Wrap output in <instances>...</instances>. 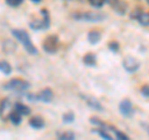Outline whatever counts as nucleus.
Returning <instances> with one entry per match:
<instances>
[{
	"instance_id": "nucleus-1",
	"label": "nucleus",
	"mask_w": 149,
	"mask_h": 140,
	"mask_svg": "<svg viewBox=\"0 0 149 140\" xmlns=\"http://www.w3.org/2000/svg\"><path fill=\"white\" fill-rule=\"evenodd\" d=\"M11 34L14 35V38H15L19 43L24 46V49L29 54H31V55L37 54V49H36V46L32 44L30 35L27 34V31L22 30V29H14V30H11Z\"/></svg>"
},
{
	"instance_id": "nucleus-2",
	"label": "nucleus",
	"mask_w": 149,
	"mask_h": 140,
	"mask_svg": "<svg viewBox=\"0 0 149 140\" xmlns=\"http://www.w3.org/2000/svg\"><path fill=\"white\" fill-rule=\"evenodd\" d=\"M73 19L77 21H86V23H100L106 19V16L101 13L95 11H80L73 14Z\"/></svg>"
},
{
	"instance_id": "nucleus-3",
	"label": "nucleus",
	"mask_w": 149,
	"mask_h": 140,
	"mask_svg": "<svg viewBox=\"0 0 149 140\" xmlns=\"http://www.w3.org/2000/svg\"><path fill=\"white\" fill-rule=\"evenodd\" d=\"M30 88V83L26 80H22V79H11L9 80L5 85H4V89L5 90H10V91H15V93H22L26 91Z\"/></svg>"
},
{
	"instance_id": "nucleus-4",
	"label": "nucleus",
	"mask_w": 149,
	"mask_h": 140,
	"mask_svg": "<svg viewBox=\"0 0 149 140\" xmlns=\"http://www.w3.org/2000/svg\"><path fill=\"white\" fill-rule=\"evenodd\" d=\"M40 14L42 15V19L30 23V26L34 30H44V29H47V28L50 26V15H49V11L46 10V9H42V10L40 11Z\"/></svg>"
},
{
	"instance_id": "nucleus-5",
	"label": "nucleus",
	"mask_w": 149,
	"mask_h": 140,
	"mask_svg": "<svg viewBox=\"0 0 149 140\" xmlns=\"http://www.w3.org/2000/svg\"><path fill=\"white\" fill-rule=\"evenodd\" d=\"M14 111V105L9 99H3L0 101V119L1 120H9L11 113Z\"/></svg>"
},
{
	"instance_id": "nucleus-6",
	"label": "nucleus",
	"mask_w": 149,
	"mask_h": 140,
	"mask_svg": "<svg viewBox=\"0 0 149 140\" xmlns=\"http://www.w3.org/2000/svg\"><path fill=\"white\" fill-rule=\"evenodd\" d=\"M44 50L49 54H54L58 49V38L57 35H49L42 43Z\"/></svg>"
},
{
	"instance_id": "nucleus-7",
	"label": "nucleus",
	"mask_w": 149,
	"mask_h": 140,
	"mask_svg": "<svg viewBox=\"0 0 149 140\" xmlns=\"http://www.w3.org/2000/svg\"><path fill=\"white\" fill-rule=\"evenodd\" d=\"M122 65L127 73H136L137 70L141 68V62L133 57H127L123 60Z\"/></svg>"
},
{
	"instance_id": "nucleus-8",
	"label": "nucleus",
	"mask_w": 149,
	"mask_h": 140,
	"mask_svg": "<svg viewBox=\"0 0 149 140\" xmlns=\"http://www.w3.org/2000/svg\"><path fill=\"white\" fill-rule=\"evenodd\" d=\"M118 109H119V113L122 114L123 116H125V118H129V116H132L133 113H134L132 101H130L129 99H124V100L120 101Z\"/></svg>"
},
{
	"instance_id": "nucleus-9",
	"label": "nucleus",
	"mask_w": 149,
	"mask_h": 140,
	"mask_svg": "<svg viewBox=\"0 0 149 140\" xmlns=\"http://www.w3.org/2000/svg\"><path fill=\"white\" fill-rule=\"evenodd\" d=\"M83 100L87 103V105L90 106L91 109L93 110H97V111H103V105L98 101V99H96L95 96H91V95H82Z\"/></svg>"
},
{
	"instance_id": "nucleus-10",
	"label": "nucleus",
	"mask_w": 149,
	"mask_h": 140,
	"mask_svg": "<svg viewBox=\"0 0 149 140\" xmlns=\"http://www.w3.org/2000/svg\"><path fill=\"white\" fill-rule=\"evenodd\" d=\"M54 99V93L50 88L41 90L39 94H36V101H42V103H51Z\"/></svg>"
},
{
	"instance_id": "nucleus-11",
	"label": "nucleus",
	"mask_w": 149,
	"mask_h": 140,
	"mask_svg": "<svg viewBox=\"0 0 149 140\" xmlns=\"http://www.w3.org/2000/svg\"><path fill=\"white\" fill-rule=\"evenodd\" d=\"M101 39H102V34H101V31H98V30H91V31L87 34V40H88V43L92 44V45L98 44L100 41H101Z\"/></svg>"
},
{
	"instance_id": "nucleus-12",
	"label": "nucleus",
	"mask_w": 149,
	"mask_h": 140,
	"mask_svg": "<svg viewBox=\"0 0 149 140\" xmlns=\"http://www.w3.org/2000/svg\"><path fill=\"white\" fill-rule=\"evenodd\" d=\"M29 124H30V127L31 128H34V129H42L45 127V121L44 119L41 118V116H32V118L30 119L29 121Z\"/></svg>"
},
{
	"instance_id": "nucleus-13",
	"label": "nucleus",
	"mask_w": 149,
	"mask_h": 140,
	"mask_svg": "<svg viewBox=\"0 0 149 140\" xmlns=\"http://www.w3.org/2000/svg\"><path fill=\"white\" fill-rule=\"evenodd\" d=\"M14 110L15 111H17L20 115H29L30 113H31V110H30V108L29 106H26L25 104H22V103H16L15 105H14Z\"/></svg>"
},
{
	"instance_id": "nucleus-14",
	"label": "nucleus",
	"mask_w": 149,
	"mask_h": 140,
	"mask_svg": "<svg viewBox=\"0 0 149 140\" xmlns=\"http://www.w3.org/2000/svg\"><path fill=\"white\" fill-rule=\"evenodd\" d=\"M83 64L87 65V66H96L97 65V57L92 53H87L85 57H83Z\"/></svg>"
},
{
	"instance_id": "nucleus-15",
	"label": "nucleus",
	"mask_w": 149,
	"mask_h": 140,
	"mask_svg": "<svg viewBox=\"0 0 149 140\" xmlns=\"http://www.w3.org/2000/svg\"><path fill=\"white\" fill-rule=\"evenodd\" d=\"M93 133H97L101 138H103L106 140H113L112 135L108 133V129H106V127H103V128H97L96 130H93Z\"/></svg>"
},
{
	"instance_id": "nucleus-16",
	"label": "nucleus",
	"mask_w": 149,
	"mask_h": 140,
	"mask_svg": "<svg viewBox=\"0 0 149 140\" xmlns=\"http://www.w3.org/2000/svg\"><path fill=\"white\" fill-rule=\"evenodd\" d=\"M137 21L143 26H149V13L142 11L139 14V16L137 18Z\"/></svg>"
},
{
	"instance_id": "nucleus-17",
	"label": "nucleus",
	"mask_w": 149,
	"mask_h": 140,
	"mask_svg": "<svg viewBox=\"0 0 149 140\" xmlns=\"http://www.w3.org/2000/svg\"><path fill=\"white\" fill-rule=\"evenodd\" d=\"M21 118H22V115H20L17 111L14 110L13 113H11V115H10V118H9V120H10L14 125H19V124L21 123V120H22Z\"/></svg>"
},
{
	"instance_id": "nucleus-18",
	"label": "nucleus",
	"mask_w": 149,
	"mask_h": 140,
	"mask_svg": "<svg viewBox=\"0 0 149 140\" xmlns=\"http://www.w3.org/2000/svg\"><path fill=\"white\" fill-rule=\"evenodd\" d=\"M11 65L9 64L8 62H0V71L3 74H5V75H9V74L11 73Z\"/></svg>"
},
{
	"instance_id": "nucleus-19",
	"label": "nucleus",
	"mask_w": 149,
	"mask_h": 140,
	"mask_svg": "<svg viewBox=\"0 0 149 140\" xmlns=\"http://www.w3.org/2000/svg\"><path fill=\"white\" fill-rule=\"evenodd\" d=\"M108 130H111V132H113L116 139H118V140H128V139H129V138H128V135H125L124 133L119 132V130H117V129L113 128V127H111V129H108Z\"/></svg>"
},
{
	"instance_id": "nucleus-20",
	"label": "nucleus",
	"mask_w": 149,
	"mask_h": 140,
	"mask_svg": "<svg viewBox=\"0 0 149 140\" xmlns=\"http://www.w3.org/2000/svg\"><path fill=\"white\" fill-rule=\"evenodd\" d=\"M74 138H76V135H74L72 132H65V133L58 134L60 140H74Z\"/></svg>"
},
{
	"instance_id": "nucleus-21",
	"label": "nucleus",
	"mask_w": 149,
	"mask_h": 140,
	"mask_svg": "<svg viewBox=\"0 0 149 140\" xmlns=\"http://www.w3.org/2000/svg\"><path fill=\"white\" fill-rule=\"evenodd\" d=\"M62 119H63V123H73L74 121V114L73 113H66V114H63L62 116Z\"/></svg>"
},
{
	"instance_id": "nucleus-22",
	"label": "nucleus",
	"mask_w": 149,
	"mask_h": 140,
	"mask_svg": "<svg viewBox=\"0 0 149 140\" xmlns=\"http://www.w3.org/2000/svg\"><path fill=\"white\" fill-rule=\"evenodd\" d=\"M91 4V6L93 8H97V9H100L104 5V3H106V0H88Z\"/></svg>"
},
{
	"instance_id": "nucleus-23",
	"label": "nucleus",
	"mask_w": 149,
	"mask_h": 140,
	"mask_svg": "<svg viewBox=\"0 0 149 140\" xmlns=\"http://www.w3.org/2000/svg\"><path fill=\"white\" fill-rule=\"evenodd\" d=\"M108 48H109V50L112 51V53H118L119 51V43L118 41H111V43L108 44Z\"/></svg>"
},
{
	"instance_id": "nucleus-24",
	"label": "nucleus",
	"mask_w": 149,
	"mask_h": 140,
	"mask_svg": "<svg viewBox=\"0 0 149 140\" xmlns=\"http://www.w3.org/2000/svg\"><path fill=\"white\" fill-rule=\"evenodd\" d=\"M90 123L93 124V125H96V127H98V128H103V127H106L103 121H101L98 118H91V119H90Z\"/></svg>"
},
{
	"instance_id": "nucleus-25",
	"label": "nucleus",
	"mask_w": 149,
	"mask_h": 140,
	"mask_svg": "<svg viewBox=\"0 0 149 140\" xmlns=\"http://www.w3.org/2000/svg\"><path fill=\"white\" fill-rule=\"evenodd\" d=\"M5 1H6V4H8L9 6L16 8V6H19V5H21L24 0H5Z\"/></svg>"
},
{
	"instance_id": "nucleus-26",
	"label": "nucleus",
	"mask_w": 149,
	"mask_h": 140,
	"mask_svg": "<svg viewBox=\"0 0 149 140\" xmlns=\"http://www.w3.org/2000/svg\"><path fill=\"white\" fill-rule=\"evenodd\" d=\"M141 94H142L144 98H148V99H149V85H148V84H147V85H143V86H142Z\"/></svg>"
},
{
	"instance_id": "nucleus-27",
	"label": "nucleus",
	"mask_w": 149,
	"mask_h": 140,
	"mask_svg": "<svg viewBox=\"0 0 149 140\" xmlns=\"http://www.w3.org/2000/svg\"><path fill=\"white\" fill-rule=\"evenodd\" d=\"M142 13V10H139V9H136V10H134L132 14H130V19H136L137 20V18L139 16V14Z\"/></svg>"
},
{
	"instance_id": "nucleus-28",
	"label": "nucleus",
	"mask_w": 149,
	"mask_h": 140,
	"mask_svg": "<svg viewBox=\"0 0 149 140\" xmlns=\"http://www.w3.org/2000/svg\"><path fill=\"white\" fill-rule=\"evenodd\" d=\"M144 128H146V129H147V132L149 133V125H147V124H144Z\"/></svg>"
},
{
	"instance_id": "nucleus-29",
	"label": "nucleus",
	"mask_w": 149,
	"mask_h": 140,
	"mask_svg": "<svg viewBox=\"0 0 149 140\" xmlns=\"http://www.w3.org/2000/svg\"><path fill=\"white\" fill-rule=\"evenodd\" d=\"M31 1H32V3H40L41 0H31Z\"/></svg>"
},
{
	"instance_id": "nucleus-30",
	"label": "nucleus",
	"mask_w": 149,
	"mask_h": 140,
	"mask_svg": "<svg viewBox=\"0 0 149 140\" xmlns=\"http://www.w3.org/2000/svg\"><path fill=\"white\" fill-rule=\"evenodd\" d=\"M147 4H148V5H149V0H147Z\"/></svg>"
}]
</instances>
